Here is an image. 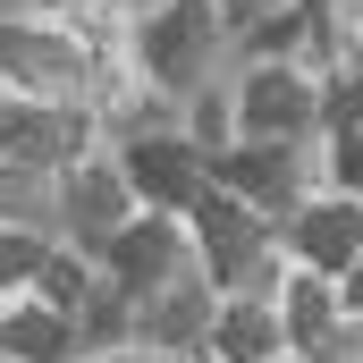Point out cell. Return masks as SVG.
Listing matches in <instances>:
<instances>
[{"mask_svg":"<svg viewBox=\"0 0 363 363\" xmlns=\"http://www.w3.org/2000/svg\"><path fill=\"white\" fill-rule=\"evenodd\" d=\"M338 313H347V321H363V254L338 271Z\"/></svg>","mask_w":363,"mask_h":363,"instance_id":"7402d4cb","label":"cell"},{"mask_svg":"<svg viewBox=\"0 0 363 363\" xmlns=\"http://www.w3.org/2000/svg\"><path fill=\"white\" fill-rule=\"evenodd\" d=\"M118 152V178H127V194L144 203V211H178L186 220V203L203 194V152L186 144L178 127H144V135H127V144H110Z\"/></svg>","mask_w":363,"mask_h":363,"instance_id":"52a82bcc","label":"cell"},{"mask_svg":"<svg viewBox=\"0 0 363 363\" xmlns=\"http://www.w3.org/2000/svg\"><path fill=\"white\" fill-rule=\"evenodd\" d=\"M321 186H330V194H355V203H363V127H338V135H321Z\"/></svg>","mask_w":363,"mask_h":363,"instance_id":"ffe728a7","label":"cell"},{"mask_svg":"<svg viewBox=\"0 0 363 363\" xmlns=\"http://www.w3.org/2000/svg\"><path fill=\"white\" fill-rule=\"evenodd\" d=\"M135 211H144V203L127 194V178H118V152H110V144L60 169V237H68L77 254H93V271H101L110 237H118Z\"/></svg>","mask_w":363,"mask_h":363,"instance_id":"5b68a950","label":"cell"},{"mask_svg":"<svg viewBox=\"0 0 363 363\" xmlns=\"http://www.w3.org/2000/svg\"><path fill=\"white\" fill-rule=\"evenodd\" d=\"M194 363H211V355H194Z\"/></svg>","mask_w":363,"mask_h":363,"instance_id":"484cf974","label":"cell"},{"mask_svg":"<svg viewBox=\"0 0 363 363\" xmlns=\"http://www.w3.org/2000/svg\"><path fill=\"white\" fill-rule=\"evenodd\" d=\"M0 347L17 363H77V321L17 287V296H0Z\"/></svg>","mask_w":363,"mask_h":363,"instance_id":"7c38bea8","label":"cell"},{"mask_svg":"<svg viewBox=\"0 0 363 363\" xmlns=\"http://www.w3.org/2000/svg\"><path fill=\"white\" fill-rule=\"evenodd\" d=\"M355 338H363V321H355Z\"/></svg>","mask_w":363,"mask_h":363,"instance_id":"cb8c5ba5","label":"cell"},{"mask_svg":"<svg viewBox=\"0 0 363 363\" xmlns=\"http://www.w3.org/2000/svg\"><path fill=\"white\" fill-rule=\"evenodd\" d=\"M279 363H296V355H279Z\"/></svg>","mask_w":363,"mask_h":363,"instance_id":"d4e9b609","label":"cell"},{"mask_svg":"<svg viewBox=\"0 0 363 363\" xmlns=\"http://www.w3.org/2000/svg\"><path fill=\"white\" fill-rule=\"evenodd\" d=\"M203 178L228 186L237 203H254L262 220H287L313 186H321V135H304V144H271V135H237V144H220L211 161H203Z\"/></svg>","mask_w":363,"mask_h":363,"instance_id":"7a4b0ae2","label":"cell"},{"mask_svg":"<svg viewBox=\"0 0 363 363\" xmlns=\"http://www.w3.org/2000/svg\"><path fill=\"white\" fill-rule=\"evenodd\" d=\"M287 271H296V262H287V245H254V254H245V262H237V271L220 279V296H245V304H279V287H287Z\"/></svg>","mask_w":363,"mask_h":363,"instance_id":"ac0fdd59","label":"cell"},{"mask_svg":"<svg viewBox=\"0 0 363 363\" xmlns=\"http://www.w3.org/2000/svg\"><path fill=\"white\" fill-rule=\"evenodd\" d=\"M93 279H101V271H93V254H77V245L60 237V245L43 254V271H34L26 296H43L51 313H68V321H77V313H85V296H93Z\"/></svg>","mask_w":363,"mask_h":363,"instance_id":"e0dca14e","label":"cell"},{"mask_svg":"<svg viewBox=\"0 0 363 363\" xmlns=\"http://www.w3.org/2000/svg\"><path fill=\"white\" fill-rule=\"evenodd\" d=\"M127 347H135V304L110 279H93L85 313H77V355H127Z\"/></svg>","mask_w":363,"mask_h":363,"instance_id":"9a60e30c","label":"cell"},{"mask_svg":"<svg viewBox=\"0 0 363 363\" xmlns=\"http://www.w3.org/2000/svg\"><path fill=\"white\" fill-rule=\"evenodd\" d=\"M279 245H287V262L296 271H347L363 254V203L355 194H330V186H313L287 220H279Z\"/></svg>","mask_w":363,"mask_h":363,"instance_id":"9c48e42d","label":"cell"},{"mask_svg":"<svg viewBox=\"0 0 363 363\" xmlns=\"http://www.w3.org/2000/svg\"><path fill=\"white\" fill-rule=\"evenodd\" d=\"M178 135L203 152V161H211L220 144H237V101H228V77H211V85H194V93L178 101Z\"/></svg>","mask_w":363,"mask_h":363,"instance_id":"2e32d148","label":"cell"},{"mask_svg":"<svg viewBox=\"0 0 363 363\" xmlns=\"http://www.w3.org/2000/svg\"><path fill=\"white\" fill-rule=\"evenodd\" d=\"M194 262V237H186L178 211H135L118 237H110V254H101V279L127 296V304H144V296H161L169 279Z\"/></svg>","mask_w":363,"mask_h":363,"instance_id":"8992f818","label":"cell"},{"mask_svg":"<svg viewBox=\"0 0 363 363\" xmlns=\"http://www.w3.org/2000/svg\"><path fill=\"white\" fill-rule=\"evenodd\" d=\"M211 313H220V287L203 279V262H186L161 296L135 304V347L144 355H169V363H194L203 338H211Z\"/></svg>","mask_w":363,"mask_h":363,"instance_id":"ba28073f","label":"cell"},{"mask_svg":"<svg viewBox=\"0 0 363 363\" xmlns=\"http://www.w3.org/2000/svg\"><path fill=\"white\" fill-rule=\"evenodd\" d=\"M228 101H237V135H271V144L321 135V77H304L296 60H237Z\"/></svg>","mask_w":363,"mask_h":363,"instance_id":"3957f363","label":"cell"},{"mask_svg":"<svg viewBox=\"0 0 363 363\" xmlns=\"http://www.w3.org/2000/svg\"><path fill=\"white\" fill-rule=\"evenodd\" d=\"M186 237H194V262H203V279L220 287V279L237 271L254 245H271L279 228L262 220V211H254V203H237L228 186H203V194L186 203Z\"/></svg>","mask_w":363,"mask_h":363,"instance_id":"30bf717a","label":"cell"},{"mask_svg":"<svg viewBox=\"0 0 363 363\" xmlns=\"http://www.w3.org/2000/svg\"><path fill=\"white\" fill-rule=\"evenodd\" d=\"M338 321H347V313H338V279H330V271H287V287H279V330H287V355L321 347Z\"/></svg>","mask_w":363,"mask_h":363,"instance_id":"4fadbf2b","label":"cell"},{"mask_svg":"<svg viewBox=\"0 0 363 363\" xmlns=\"http://www.w3.org/2000/svg\"><path fill=\"white\" fill-rule=\"evenodd\" d=\"M338 127H363V68L321 77V135H338Z\"/></svg>","mask_w":363,"mask_h":363,"instance_id":"44dd1931","label":"cell"},{"mask_svg":"<svg viewBox=\"0 0 363 363\" xmlns=\"http://www.w3.org/2000/svg\"><path fill=\"white\" fill-rule=\"evenodd\" d=\"M0 220L60 237V178L51 169H26V161H0Z\"/></svg>","mask_w":363,"mask_h":363,"instance_id":"5bb4252c","label":"cell"},{"mask_svg":"<svg viewBox=\"0 0 363 363\" xmlns=\"http://www.w3.org/2000/svg\"><path fill=\"white\" fill-rule=\"evenodd\" d=\"M211 363H279L287 355V330H279V304H245V296H220L211 313V338H203Z\"/></svg>","mask_w":363,"mask_h":363,"instance_id":"8fae6325","label":"cell"},{"mask_svg":"<svg viewBox=\"0 0 363 363\" xmlns=\"http://www.w3.org/2000/svg\"><path fill=\"white\" fill-rule=\"evenodd\" d=\"M127 68L152 93H169V101H186V93L211 85V77H228L237 60H228L220 0H161V9H144L127 26Z\"/></svg>","mask_w":363,"mask_h":363,"instance_id":"6da1fadb","label":"cell"},{"mask_svg":"<svg viewBox=\"0 0 363 363\" xmlns=\"http://www.w3.org/2000/svg\"><path fill=\"white\" fill-rule=\"evenodd\" d=\"M60 237H43V228H17V220H0V296H17V287H34L43 271V254H51Z\"/></svg>","mask_w":363,"mask_h":363,"instance_id":"d6986e66","label":"cell"},{"mask_svg":"<svg viewBox=\"0 0 363 363\" xmlns=\"http://www.w3.org/2000/svg\"><path fill=\"white\" fill-rule=\"evenodd\" d=\"M85 85H93V51L77 43V34L34 26V17H0V93H26V101H85Z\"/></svg>","mask_w":363,"mask_h":363,"instance_id":"277c9868","label":"cell"},{"mask_svg":"<svg viewBox=\"0 0 363 363\" xmlns=\"http://www.w3.org/2000/svg\"><path fill=\"white\" fill-rule=\"evenodd\" d=\"M118 9H127V17H144V9H161V0H118Z\"/></svg>","mask_w":363,"mask_h":363,"instance_id":"603a6c76","label":"cell"}]
</instances>
